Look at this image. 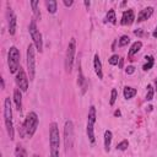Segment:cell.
<instances>
[{
    "label": "cell",
    "mask_w": 157,
    "mask_h": 157,
    "mask_svg": "<svg viewBox=\"0 0 157 157\" xmlns=\"http://www.w3.org/2000/svg\"><path fill=\"white\" fill-rule=\"evenodd\" d=\"M6 16H7V27H9V33L11 36H13L16 33V25H17V20H16V15L13 13L12 9L9 7L7 9V12H6Z\"/></svg>",
    "instance_id": "cell-11"
},
{
    "label": "cell",
    "mask_w": 157,
    "mask_h": 157,
    "mask_svg": "<svg viewBox=\"0 0 157 157\" xmlns=\"http://www.w3.org/2000/svg\"><path fill=\"white\" fill-rule=\"evenodd\" d=\"M141 47H142V42L141 40H136L135 43H132V45L130 47L129 53H128V59L129 60H132V56L141 49Z\"/></svg>",
    "instance_id": "cell-16"
},
{
    "label": "cell",
    "mask_w": 157,
    "mask_h": 157,
    "mask_svg": "<svg viewBox=\"0 0 157 157\" xmlns=\"http://www.w3.org/2000/svg\"><path fill=\"white\" fill-rule=\"evenodd\" d=\"M120 114H121V113H120V110H119V109L114 112V117H120Z\"/></svg>",
    "instance_id": "cell-34"
},
{
    "label": "cell",
    "mask_w": 157,
    "mask_h": 157,
    "mask_svg": "<svg viewBox=\"0 0 157 157\" xmlns=\"http://www.w3.org/2000/svg\"><path fill=\"white\" fill-rule=\"evenodd\" d=\"M49 146H50V157H60V134L59 126L55 121L49 125Z\"/></svg>",
    "instance_id": "cell-1"
},
{
    "label": "cell",
    "mask_w": 157,
    "mask_h": 157,
    "mask_svg": "<svg viewBox=\"0 0 157 157\" xmlns=\"http://www.w3.org/2000/svg\"><path fill=\"white\" fill-rule=\"evenodd\" d=\"M128 147H129V141L128 140H123L117 145V150H119V151H125Z\"/></svg>",
    "instance_id": "cell-27"
},
{
    "label": "cell",
    "mask_w": 157,
    "mask_h": 157,
    "mask_svg": "<svg viewBox=\"0 0 157 157\" xmlns=\"http://www.w3.org/2000/svg\"><path fill=\"white\" fill-rule=\"evenodd\" d=\"M28 32H29V36L33 40V44L36 47V49L42 53L43 50V39H42V34L37 27V23H36V20H31L29 22V26H28Z\"/></svg>",
    "instance_id": "cell-6"
},
{
    "label": "cell",
    "mask_w": 157,
    "mask_h": 157,
    "mask_svg": "<svg viewBox=\"0 0 157 157\" xmlns=\"http://www.w3.org/2000/svg\"><path fill=\"white\" fill-rule=\"evenodd\" d=\"M119 60H120L119 55H118V54H114V55H112V56L108 59V63H109L110 65H118Z\"/></svg>",
    "instance_id": "cell-28"
},
{
    "label": "cell",
    "mask_w": 157,
    "mask_h": 157,
    "mask_svg": "<svg viewBox=\"0 0 157 157\" xmlns=\"http://www.w3.org/2000/svg\"><path fill=\"white\" fill-rule=\"evenodd\" d=\"M152 37H153V38H157V26H156V28H155V31L152 32Z\"/></svg>",
    "instance_id": "cell-33"
},
{
    "label": "cell",
    "mask_w": 157,
    "mask_h": 157,
    "mask_svg": "<svg viewBox=\"0 0 157 157\" xmlns=\"http://www.w3.org/2000/svg\"><path fill=\"white\" fill-rule=\"evenodd\" d=\"M72 4H74V1H72V0H64V5H65L66 7H70Z\"/></svg>",
    "instance_id": "cell-32"
},
{
    "label": "cell",
    "mask_w": 157,
    "mask_h": 157,
    "mask_svg": "<svg viewBox=\"0 0 157 157\" xmlns=\"http://www.w3.org/2000/svg\"><path fill=\"white\" fill-rule=\"evenodd\" d=\"M130 43V38H129V36H121L120 37V39H119V47H125V45H128Z\"/></svg>",
    "instance_id": "cell-25"
},
{
    "label": "cell",
    "mask_w": 157,
    "mask_h": 157,
    "mask_svg": "<svg viewBox=\"0 0 157 157\" xmlns=\"http://www.w3.org/2000/svg\"><path fill=\"white\" fill-rule=\"evenodd\" d=\"M31 6H32V9H33V13H34V16L37 17V18H40V11H39V2L38 1H31Z\"/></svg>",
    "instance_id": "cell-23"
},
{
    "label": "cell",
    "mask_w": 157,
    "mask_h": 157,
    "mask_svg": "<svg viewBox=\"0 0 157 157\" xmlns=\"http://www.w3.org/2000/svg\"><path fill=\"white\" fill-rule=\"evenodd\" d=\"M75 53H76V40H75V38H71V40L69 42V45H67V49L65 53V60H64L65 71L67 74H70L72 70L74 60H75Z\"/></svg>",
    "instance_id": "cell-5"
},
{
    "label": "cell",
    "mask_w": 157,
    "mask_h": 157,
    "mask_svg": "<svg viewBox=\"0 0 157 157\" xmlns=\"http://www.w3.org/2000/svg\"><path fill=\"white\" fill-rule=\"evenodd\" d=\"M15 157H28L27 155V151L25 150V147L20 144L16 145V148H15Z\"/></svg>",
    "instance_id": "cell-21"
},
{
    "label": "cell",
    "mask_w": 157,
    "mask_h": 157,
    "mask_svg": "<svg viewBox=\"0 0 157 157\" xmlns=\"http://www.w3.org/2000/svg\"><path fill=\"white\" fill-rule=\"evenodd\" d=\"M64 144H65V148L70 150L74 145V124L71 120H66L65 121V126H64Z\"/></svg>",
    "instance_id": "cell-9"
},
{
    "label": "cell",
    "mask_w": 157,
    "mask_h": 157,
    "mask_svg": "<svg viewBox=\"0 0 157 157\" xmlns=\"http://www.w3.org/2000/svg\"><path fill=\"white\" fill-rule=\"evenodd\" d=\"M134 21H135V13H134L132 9L125 10V11L123 12V15H121V21H120V23H121L123 26H130Z\"/></svg>",
    "instance_id": "cell-12"
},
{
    "label": "cell",
    "mask_w": 157,
    "mask_h": 157,
    "mask_svg": "<svg viewBox=\"0 0 157 157\" xmlns=\"http://www.w3.org/2000/svg\"><path fill=\"white\" fill-rule=\"evenodd\" d=\"M155 91H157V77L155 80Z\"/></svg>",
    "instance_id": "cell-37"
},
{
    "label": "cell",
    "mask_w": 157,
    "mask_h": 157,
    "mask_svg": "<svg viewBox=\"0 0 157 157\" xmlns=\"http://www.w3.org/2000/svg\"><path fill=\"white\" fill-rule=\"evenodd\" d=\"M152 13H153V7H152V6H147V7L142 9V10L139 12L136 21H137V22H142V21H145V20H148Z\"/></svg>",
    "instance_id": "cell-13"
},
{
    "label": "cell",
    "mask_w": 157,
    "mask_h": 157,
    "mask_svg": "<svg viewBox=\"0 0 157 157\" xmlns=\"http://www.w3.org/2000/svg\"><path fill=\"white\" fill-rule=\"evenodd\" d=\"M0 81H1V88H5V81H4V78H0Z\"/></svg>",
    "instance_id": "cell-35"
},
{
    "label": "cell",
    "mask_w": 157,
    "mask_h": 157,
    "mask_svg": "<svg viewBox=\"0 0 157 157\" xmlns=\"http://www.w3.org/2000/svg\"><path fill=\"white\" fill-rule=\"evenodd\" d=\"M93 67H94V72L98 76V78H103V70H102V63L101 59L98 56V54H94L93 56Z\"/></svg>",
    "instance_id": "cell-14"
},
{
    "label": "cell",
    "mask_w": 157,
    "mask_h": 157,
    "mask_svg": "<svg viewBox=\"0 0 157 157\" xmlns=\"http://www.w3.org/2000/svg\"><path fill=\"white\" fill-rule=\"evenodd\" d=\"M4 121L6 126L7 135L10 140H13L15 132H13V123H12V108H11V101L10 97H6L4 101Z\"/></svg>",
    "instance_id": "cell-2"
},
{
    "label": "cell",
    "mask_w": 157,
    "mask_h": 157,
    "mask_svg": "<svg viewBox=\"0 0 157 157\" xmlns=\"http://www.w3.org/2000/svg\"><path fill=\"white\" fill-rule=\"evenodd\" d=\"M112 137H113L112 131H110V130H105V131H104V150H105V152H108V151L110 150Z\"/></svg>",
    "instance_id": "cell-17"
},
{
    "label": "cell",
    "mask_w": 157,
    "mask_h": 157,
    "mask_svg": "<svg viewBox=\"0 0 157 157\" xmlns=\"http://www.w3.org/2000/svg\"><path fill=\"white\" fill-rule=\"evenodd\" d=\"M96 107L91 105L88 109V115H87V125H86V132L87 137L91 144L94 142V124H96Z\"/></svg>",
    "instance_id": "cell-7"
},
{
    "label": "cell",
    "mask_w": 157,
    "mask_h": 157,
    "mask_svg": "<svg viewBox=\"0 0 157 157\" xmlns=\"http://www.w3.org/2000/svg\"><path fill=\"white\" fill-rule=\"evenodd\" d=\"M45 6H47V10L49 13H55L58 10V2L55 0H47Z\"/></svg>",
    "instance_id": "cell-19"
},
{
    "label": "cell",
    "mask_w": 157,
    "mask_h": 157,
    "mask_svg": "<svg viewBox=\"0 0 157 157\" xmlns=\"http://www.w3.org/2000/svg\"><path fill=\"white\" fill-rule=\"evenodd\" d=\"M38 124H39V118L37 115L36 112H29L27 115H26V119L23 121V125H25V130H26V134L28 137H32L38 128Z\"/></svg>",
    "instance_id": "cell-4"
},
{
    "label": "cell",
    "mask_w": 157,
    "mask_h": 157,
    "mask_svg": "<svg viewBox=\"0 0 157 157\" xmlns=\"http://www.w3.org/2000/svg\"><path fill=\"white\" fill-rule=\"evenodd\" d=\"M83 4H85V6H87V7H88V6L91 5V2H90V1H85Z\"/></svg>",
    "instance_id": "cell-36"
},
{
    "label": "cell",
    "mask_w": 157,
    "mask_h": 157,
    "mask_svg": "<svg viewBox=\"0 0 157 157\" xmlns=\"http://www.w3.org/2000/svg\"><path fill=\"white\" fill-rule=\"evenodd\" d=\"M104 22H110L112 25H115L117 23V16H115V11L113 9H110L107 12V15L104 17Z\"/></svg>",
    "instance_id": "cell-20"
},
{
    "label": "cell",
    "mask_w": 157,
    "mask_h": 157,
    "mask_svg": "<svg viewBox=\"0 0 157 157\" xmlns=\"http://www.w3.org/2000/svg\"><path fill=\"white\" fill-rule=\"evenodd\" d=\"M146 88H147V92H146L145 99H146V101H151V99L153 98V94H155V88H153L152 85H147Z\"/></svg>",
    "instance_id": "cell-24"
},
{
    "label": "cell",
    "mask_w": 157,
    "mask_h": 157,
    "mask_svg": "<svg viewBox=\"0 0 157 157\" xmlns=\"http://www.w3.org/2000/svg\"><path fill=\"white\" fill-rule=\"evenodd\" d=\"M27 70H28V77L29 80H34L36 75V54H34V44H29L27 47Z\"/></svg>",
    "instance_id": "cell-8"
},
{
    "label": "cell",
    "mask_w": 157,
    "mask_h": 157,
    "mask_svg": "<svg viewBox=\"0 0 157 157\" xmlns=\"http://www.w3.org/2000/svg\"><path fill=\"white\" fill-rule=\"evenodd\" d=\"M22 91L20 88H15L13 90V102L16 104V109L21 110L22 109Z\"/></svg>",
    "instance_id": "cell-15"
},
{
    "label": "cell",
    "mask_w": 157,
    "mask_h": 157,
    "mask_svg": "<svg viewBox=\"0 0 157 157\" xmlns=\"http://www.w3.org/2000/svg\"><path fill=\"white\" fill-rule=\"evenodd\" d=\"M18 134H20V137H25V135H27L26 134V130H25V125H23V123L22 124H18Z\"/></svg>",
    "instance_id": "cell-29"
},
{
    "label": "cell",
    "mask_w": 157,
    "mask_h": 157,
    "mask_svg": "<svg viewBox=\"0 0 157 157\" xmlns=\"http://www.w3.org/2000/svg\"><path fill=\"white\" fill-rule=\"evenodd\" d=\"M136 93H137L136 88H134V87H130V86H126V87H124L123 94H124V98H125V99H130V98H132V97H134Z\"/></svg>",
    "instance_id": "cell-18"
},
{
    "label": "cell",
    "mask_w": 157,
    "mask_h": 157,
    "mask_svg": "<svg viewBox=\"0 0 157 157\" xmlns=\"http://www.w3.org/2000/svg\"><path fill=\"white\" fill-rule=\"evenodd\" d=\"M15 81H16L17 88H20L22 92H26L28 90V77H27V75L22 67H20V70L17 71Z\"/></svg>",
    "instance_id": "cell-10"
},
{
    "label": "cell",
    "mask_w": 157,
    "mask_h": 157,
    "mask_svg": "<svg viewBox=\"0 0 157 157\" xmlns=\"http://www.w3.org/2000/svg\"><path fill=\"white\" fill-rule=\"evenodd\" d=\"M32 157H40V156H38V155H36V153H34V155H33Z\"/></svg>",
    "instance_id": "cell-38"
},
{
    "label": "cell",
    "mask_w": 157,
    "mask_h": 157,
    "mask_svg": "<svg viewBox=\"0 0 157 157\" xmlns=\"http://www.w3.org/2000/svg\"><path fill=\"white\" fill-rule=\"evenodd\" d=\"M134 34H135V36H137V37H142V36H144V32H142V29L137 28V29H135V31H134Z\"/></svg>",
    "instance_id": "cell-31"
},
{
    "label": "cell",
    "mask_w": 157,
    "mask_h": 157,
    "mask_svg": "<svg viewBox=\"0 0 157 157\" xmlns=\"http://www.w3.org/2000/svg\"><path fill=\"white\" fill-rule=\"evenodd\" d=\"M20 59L21 54L20 50L16 47H10L9 53H7V64H9V70L11 74H17L20 70Z\"/></svg>",
    "instance_id": "cell-3"
},
{
    "label": "cell",
    "mask_w": 157,
    "mask_h": 157,
    "mask_svg": "<svg viewBox=\"0 0 157 157\" xmlns=\"http://www.w3.org/2000/svg\"><path fill=\"white\" fill-rule=\"evenodd\" d=\"M147 61H146V64L142 66V70L144 71H147V70H150V69H152V66H153V64H155V59H153V56H151V55H146V58H145Z\"/></svg>",
    "instance_id": "cell-22"
},
{
    "label": "cell",
    "mask_w": 157,
    "mask_h": 157,
    "mask_svg": "<svg viewBox=\"0 0 157 157\" xmlns=\"http://www.w3.org/2000/svg\"><path fill=\"white\" fill-rule=\"evenodd\" d=\"M118 98V91L115 88H112V92H110V99H109V104L110 105H114L115 101Z\"/></svg>",
    "instance_id": "cell-26"
},
{
    "label": "cell",
    "mask_w": 157,
    "mask_h": 157,
    "mask_svg": "<svg viewBox=\"0 0 157 157\" xmlns=\"http://www.w3.org/2000/svg\"><path fill=\"white\" fill-rule=\"evenodd\" d=\"M134 71H135V67H134L132 65H129V66L125 69V72H126L128 75H131V74H134Z\"/></svg>",
    "instance_id": "cell-30"
}]
</instances>
